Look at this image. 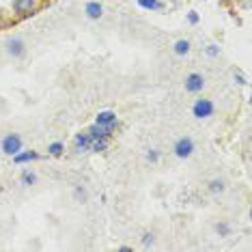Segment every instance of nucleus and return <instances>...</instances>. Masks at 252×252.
<instances>
[{"label":"nucleus","mask_w":252,"mask_h":252,"mask_svg":"<svg viewBox=\"0 0 252 252\" xmlns=\"http://www.w3.org/2000/svg\"><path fill=\"white\" fill-rule=\"evenodd\" d=\"M35 181H37V177H35L33 173H28V170H26V173L22 175V183H24V185H33Z\"/></svg>","instance_id":"obj_17"},{"label":"nucleus","mask_w":252,"mask_h":252,"mask_svg":"<svg viewBox=\"0 0 252 252\" xmlns=\"http://www.w3.org/2000/svg\"><path fill=\"white\" fill-rule=\"evenodd\" d=\"M188 52H190V41L188 39H179V41L175 43V54H177V56H185Z\"/></svg>","instance_id":"obj_13"},{"label":"nucleus","mask_w":252,"mask_h":252,"mask_svg":"<svg viewBox=\"0 0 252 252\" xmlns=\"http://www.w3.org/2000/svg\"><path fill=\"white\" fill-rule=\"evenodd\" d=\"M37 7H39L37 0H13V9H15V11H18L19 15H30V13H35V11H37Z\"/></svg>","instance_id":"obj_6"},{"label":"nucleus","mask_w":252,"mask_h":252,"mask_svg":"<svg viewBox=\"0 0 252 252\" xmlns=\"http://www.w3.org/2000/svg\"><path fill=\"white\" fill-rule=\"evenodd\" d=\"M207 54H209V56H218V54H220V48H218V45H209V48H207Z\"/></svg>","instance_id":"obj_18"},{"label":"nucleus","mask_w":252,"mask_h":252,"mask_svg":"<svg viewBox=\"0 0 252 252\" xmlns=\"http://www.w3.org/2000/svg\"><path fill=\"white\" fill-rule=\"evenodd\" d=\"M143 244H144V246H151V244H153V235H151V233H144V235H143Z\"/></svg>","instance_id":"obj_19"},{"label":"nucleus","mask_w":252,"mask_h":252,"mask_svg":"<svg viewBox=\"0 0 252 252\" xmlns=\"http://www.w3.org/2000/svg\"><path fill=\"white\" fill-rule=\"evenodd\" d=\"M102 13H104V9H102V4L99 2H89L87 4V15L90 19H99L102 18Z\"/></svg>","instance_id":"obj_11"},{"label":"nucleus","mask_w":252,"mask_h":252,"mask_svg":"<svg viewBox=\"0 0 252 252\" xmlns=\"http://www.w3.org/2000/svg\"><path fill=\"white\" fill-rule=\"evenodd\" d=\"M209 192H214V194L224 192V181H222V179H214V181L209 183Z\"/></svg>","instance_id":"obj_15"},{"label":"nucleus","mask_w":252,"mask_h":252,"mask_svg":"<svg viewBox=\"0 0 252 252\" xmlns=\"http://www.w3.org/2000/svg\"><path fill=\"white\" fill-rule=\"evenodd\" d=\"M73 144H75V151H78V153H84V151H89L90 136L89 134H78L75 140H73Z\"/></svg>","instance_id":"obj_9"},{"label":"nucleus","mask_w":252,"mask_h":252,"mask_svg":"<svg viewBox=\"0 0 252 252\" xmlns=\"http://www.w3.org/2000/svg\"><path fill=\"white\" fill-rule=\"evenodd\" d=\"M108 138H90V144H89V151H95V153H102V151L108 149Z\"/></svg>","instance_id":"obj_10"},{"label":"nucleus","mask_w":252,"mask_h":252,"mask_svg":"<svg viewBox=\"0 0 252 252\" xmlns=\"http://www.w3.org/2000/svg\"><path fill=\"white\" fill-rule=\"evenodd\" d=\"M205 89V78L200 73H190L185 78V90L188 93H200Z\"/></svg>","instance_id":"obj_4"},{"label":"nucleus","mask_w":252,"mask_h":252,"mask_svg":"<svg viewBox=\"0 0 252 252\" xmlns=\"http://www.w3.org/2000/svg\"><path fill=\"white\" fill-rule=\"evenodd\" d=\"M13 160L15 164H24V162H30V160H39V155L35 151H26V153H15Z\"/></svg>","instance_id":"obj_12"},{"label":"nucleus","mask_w":252,"mask_h":252,"mask_svg":"<svg viewBox=\"0 0 252 252\" xmlns=\"http://www.w3.org/2000/svg\"><path fill=\"white\" fill-rule=\"evenodd\" d=\"M117 129V125H99V123H95V125H90L89 127V136L90 138H110V134Z\"/></svg>","instance_id":"obj_5"},{"label":"nucleus","mask_w":252,"mask_h":252,"mask_svg":"<svg viewBox=\"0 0 252 252\" xmlns=\"http://www.w3.org/2000/svg\"><path fill=\"white\" fill-rule=\"evenodd\" d=\"M138 4L143 9H149V11H158V9H162V2H160V0H138Z\"/></svg>","instance_id":"obj_14"},{"label":"nucleus","mask_w":252,"mask_h":252,"mask_svg":"<svg viewBox=\"0 0 252 252\" xmlns=\"http://www.w3.org/2000/svg\"><path fill=\"white\" fill-rule=\"evenodd\" d=\"M7 52L11 54V56H24L26 45H24L22 39H9V41H7Z\"/></svg>","instance_id":"obj_7"},{"label":"nucleus","mask_w":252,"mask_h":252,"mask_svg":"<svg viewBox=\"0 0 252 252\" xmlns=\"http://www.w3.org/2000/svg\"><path fill=\"white\" fill-rule=\"evenodd\" d=\"M229 231H231L229 224H218V233L220 235H229Z\"/></svg>","instance_id":"obj_21"},{"label":"nucleus","mask_w":252,"mask_h":252,"mask_svg":"<svg viewBox=\"0 0 252 252\" xmlns=\"http://www.w3.org/2000/svg\"><path fill=\"white\" fill-rule=\"evenodd\" d=\"M158 158H160L158 151H149V153H147V160H149V162H158Z\"/></svg>","instance_id":"obj_20"},{"label":"nucleus","mask_w":252,"mask_h":252,"mask_svg":"<svg viewBox=\"0 0 252 252\" xmlns=\"http://www.w3.org/2000/svg\"><path fill=\"white\" fill-rule=\"evenodd\" d=\"M214 110H216V106L211 99H196L192 106V114L196 119H209L214 114Z\"/></svg>","instance_id":"obj_2"},{"label":"nucleus","mask_w":252,"mask_h":252,"mask_svg":"<svg viewBox=\"0 0 252 252\" xmlns=\"http://www.w3.org/2000/svg\"><path fill=\"white\" fill-rule=\"evenodd\" d=\"M175 155H177L179 160H188L190 155L194 153V140L192 138H179L177 143H175Z\"/></svg>","instance_id":"obj_3"},{"label":"nucleus","mask_w":252,"mask_h":252,"mask_svg":"<svg viewBox=\"0 0 252 252\" xmlns=\"http://www.w3.org/2000/svg\"><path fill=\"white\" fill-rule=\"evenodd\" d=\"M63 149H65V144H63V143H52V144L48 147V153H50V155H54V158H58V155L63 153Z\"/></svg>","instance_id":"obj_16"},{"label":"nucleus","mask_w":252,"mask_h":252,"mask_svg":"<svg viewBox=\"0 0 252 252\" xmlns=\"http://www.w3.org/2000/svg\"><path fill=\"white\" fill-rule=\"evenodd\" d=\"M235 80H237L239 84H246V78H244V75H241V73H237V72H235Z\"/></svg>","instance_id":"obj_23"},{"label":"nucleus","mask_w":252,"mask_h":252,"mask_svg":"<svg viewBox=\"0 0 252 252\" xmlns=\"http://www.w3.org/2000/svg\"><path fill=\"white\" fill-rule=\"evenodd\" d=\"M95 123H99V125H119V121H117V114H114L112 110H104V112L97 114V121H95Z\"/></svg>","instance_id":"obj_8"},{"label":"nucleus","mask_w":252,"mask_h":252,"mask_svg":"<svg viewBox=\"0 0 252 252\" xmlns=\"http://www.w3.org/2000/svg\"><path fill=\"white\" fill-rule=\"evenodd\" d=\"M0 149H2L4 155H15L22 151V138L18 134H7L0 143Z\"/></svg>","instance_id":"obj_1"},{"label":"nucleus","mask_w":252,"mask_h":252,"mask_svg":"<svg viewBox=\"0 0 252 252\" xmlns=\"http://www.w3.org/2000/svg\"><path fill=\"white\" fill-rule=\"evenodd\" d=\"M188 19H190V24H196V22H198V15H196V11H190Z\"/></svg>","instance_id":"obj_22"}]
</instances>
